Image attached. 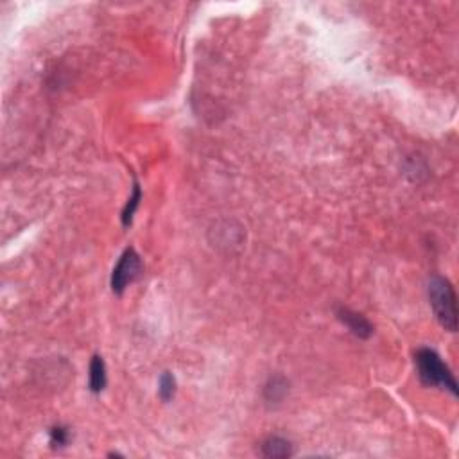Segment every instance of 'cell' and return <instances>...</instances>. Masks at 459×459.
Listing matches in <instances>:
<instances>
[{"instance_id": "cell-1", "label": "cell", "mask_w": 459, "mask_h": 459, "mask_svg": "<svg viewBox=\"0 0 459 459\" xmlns=\"http://www.w3.org/2000/svg\"><path fill=\"white\" fill-rule=\"evenodd\" d=\"M414 366H416L418 379L424 386L440 387L458 397V382L450 368L433 348H418L414 352Z\"/></svg>"}, {"instance_id": "cell-2", "label": "cell", "mask_w": 459, "mask_h": 459, "mask_svg": "<svg viewBox=\"0 0 459 459\" xmlns=\"http://www.w3.org/2000/svg\"><path fill=\"white\" fill-rule=\"evenodd\" d=\"M427 297L438 323L448 332L458 331V304L450 282L440 275L431 277L427 284Z\"/></svg>"}, {"instance_id": "cell-3", "label": "cell", "mask_w": 459, "mask_h": 459, "mask_svg": "<svg viewBox=\"0 0 459 459\" xmlns=\"http://www.w3.org/2000/svg\"><path fill=\"white\" fill-rule=\"evenodd\" d=\"M142 273H144V264H142L140 255L137 253L135 248H126L121 257H118L114 271H111L110 285L114 294H117V297L124 294L126 289L133 282H137L142 277Z\"/></svg>"}, {"instance_id": "cell-4", "label": "cell", "mask_w": 459, "mask_h": 459, "mask_svg": "<svg viewBox=\"0 0 459 459\" xmlns=\"http://www.w3.org/2000/svg\"><path fill=\"white\" fill-rule=\"evenodd\" d=\"M336 318L348 328V332H352L355 338L359 339H368L373 336V325L370 323V319L366 316L359 314V312L352 311L348 307H338L336 309Z\"/></svg>"}, {"instance_id": "cell-5", "label": "cell", "mask_w": 459, "mask_h": 459, "mask_svg": "<svg viewBox=\"0 0 459 459\" xmlns=\"http://www.w3.org/2000/svg\"><path fill=\"white\" fill-rule=\"evenodd\" d=\"M108 384V370L106 363L101 355H94L90 360V366H88V389L94 393V395H99L103 393L104 387Z\"/></svg>"}, {"instance_id": "cell-6", "label": "cell", "mask_w": 459, "mask_h": 459, "mask_svg": "<svg viewBox=\"0 0 459 459\" xmlns=\"http://www.w3.org/2000/svg\"><path fill=\"white\" fill-rule=\"evenodd\" d=\"M260 454L264 458H273V459H285L291 458L294 454L292 450V443L289 440L282 436H270L260 443Z\"/></svg>"}, {"instance_id": "cell-7", "label": "cell", "mask_w": 459, "mask_h": 459, "mask_svg": "<svg viewBox=\"0 0 459 459\" xmlns=\"http://www.w3.org/2000/svg\"><path fill=\"white\" fill-rule=\"evenodd\" d=\"M289 393V382L285 377L273 375L264 386V400L267 406H278L284 402V399Z\"/></svg>"}, {"instance_id": "cell-8", "label": "cell", "mask_w": 459, "mask_h": 459, "mask_svg": "<svg viewBox=\"0 0 459 459\" xmlns=\"http://www.w3.org/2000/svg\"><path fill=\"white\" fill-rule=\"evenodd\" d=\"M140 199H142V190H140V185H138L137 182L133 183V192H131V196L128 198V203H126L124 210H122V226L128 228L131 226V223H133V217L135 214H137L138 206H140Z\"/></svg>"}, {"instance_id": "cell-9", "label": "cell", "mask_w": 459, "mask_h": 459, "mask_svg": "<svg viewBox=\"0 0 459 459\" xmlns=\"http://www.w3.org/2000/svg\"><path fill=\"white\" fill-rule=\"evenodd\" d=\"M176 379L171 372H163L158 380V397L162 402L169 404L176 395Z\"/></svg>"}, {"instance_id": "cell-10", "label": "cell", "mask_w": 459, "mask_h": 459, "mask_svg": "<svg viewBox=\"0 0 459 459\" xmlns=\"http://www.w3.org/2000/svg\"><path fill=\"white\" fill-rule=\"evenodd\" d=\"M70 431L65 425H54L52 429L49 431V441L54 448H63L70 443Z\"/></svg>"}]
</instances>
